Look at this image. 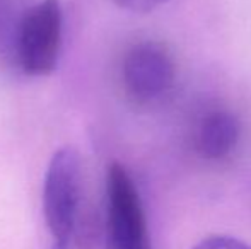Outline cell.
<instances>
[{"mask_svg": "<svg viewBox=\"0 0 251 249\" xmlns=\"http://www.w3.org/2000/svg\"><path fill=\"white\" fill-rule=\"evenodd\" d=\"M241 136L239 120L226 108H210L203 111L192 130V143L201 159L217 162L236 150Z\"/></svg>", "mask_w": 251, "mask_h": 249, "instance_id": "5", "label": "cell"}, {"mask_svg": "<svg viewBox=\"0 0 251 249\" xmlns=\"http://www.w3.org/2000/svg\"><path fill=\"white\" fill-rule=\"evenodd\" d=\"M192 249H251V246L232 236H210L197 243Z\"/></svg>", "mask_w": 251, "mask_h": 249, "instance_id": "6", "label": "cell"}, {"mask_svg": "<svg viewBox=\"0 0 251 249\" xmlns=\"http://www.w3.org/2000/svg\"><path fill=\"white\" fill-rule=\"evenodd\" d=\"M122 82L132 103L146 108L161 104L176 82V65L168 48L157 41L133 45L123 57Z\"/></svg>", "mask_w": 251, "mask_h": 249, "instance_id": "4", "label": "cell"}, {"mask_svg": "<svg viewBox=\"0 0 251 249\" xmlns=\"http://www.w3.org/2000/svg\"><path fill=\"white\" fill-rule=\"evenodd\" d=\"M63 14L58 0H40L26 10L17 29V58L24 73L47 77L62 53Z\"/></svg>", "mask_w": 251, "mask_h": 249, "instance_id": "3", "label": "cell"}, {"mask_svg": "<svg viewBox=\"0 0 251 249\" xmlns=\"http://www.w3.org/2000/svg\"><path fill=\"white\" fill-rule=\"evenodd\" d=\"M108 249H152L142 198L128 171L111 164L106 176Z\"/></svg>", "mask_w": 251, "mask_h": 249, "instance_id": "2", "label": "cell"}, {"mask_svg": "<svg viewBox=\"0 0 251 249\" xmlns=\"http://www.w3.org/2000/svg\"><path fill=\"white\" fill-rule=\"evenodd\" d=\"M79 154L62 147L51 156L43 183V215L50 249H72L82 198Z\"/></svg>", "mask_w": 251, "mask_h": 249, "instance_id": "1", "label": "cell"}, {"mask_svg": "<svg viewBox=\"0 0 251 249\" xmlns=\"http://www.w3.org/2000/svg\"><path fill=\"white\" fill-rule=\"evenodd\" d=\"M2 21H3V5H2V0H0V33H2Z\"/></svg>", "mask_w": 251, "mask_h": 249, "instance_id": "8", "label": "cell"}, {"mask_svg": "<svg viewBox=\"0 0 251 249\" xmlns=\"http://www.w3.org/2000/svg\"><path fill=\"white\" fill-rule=\"evenodd\" d=\"M166 2L168 0H115L116 5L130 12H151Z\"/></svg>", "mask_w": 251, "mask_h": 249, "instance_id": "7", "label": "cell"}]
</instances>
